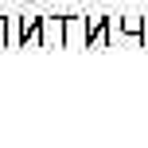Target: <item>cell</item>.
Masks as SVG:
<instances>
[{"label": "cell", "instance_id": "obj_1", "mask_svg": "<svg viewBox=\"0 0 148 148\" xmlns=\"http://www.w3.org/2000/svg\"><path fill=\"white\" fill-rule=\"evenodd\" d=\"M43 47H66V16H43Z\"/></svg>", "mask_w": 148, "mask_h": 148}, {"label": "cell", "instance_id": "obj_2", "mask_svg": "<svg viewBox=\"0 0 148 148\" xmlns=\"http://www.w3.org/2000/svg\"><path fill=\"white\" fill-rule=\"evenodd\" d=\"M113 43V27H109V16H90V51H101V47Z\"/></svg>", "mask_w": 148, "mask_h": 148}, {"label": "cell", "instance_id": "obj_3", "mask_svg": "<svg viewBox=\"0 0 148 148\" xmlns=\"http://www.w3.org/2000/svg\"><path fill=\"white\" fill-rule=\"evenodd\" d=\"M117 35L148 43V16H117Z\"/></svg>", "mask_w": 148, "mask_h": 148}, {"label": "cell", "instance_id": "obj_4", "mask_svg": "<svg viewBox=\"0 0 148 148\" xmlns=\"http://www.w3.org/2000/svg\"><path fill=\"white\" fill-rule=\"evenodd\" d=\"M90 43V16H66V47Z\"/></svg>", "mask_w": 148, "mask_h": 148}, {"label": "cell", "instance_id": "obj_5", "mask_svg": "<svg viewBox=\"0 0 148 148\" xmlns=\"http://www.w3.org/2000/svg\"><path fill=\"white\" fill-rule=\"evenodd\" d=\"M0 47H8V16H0Z\"/></svg>", "mask_w": 148, "mask_h": 148}]
</instances>
